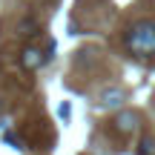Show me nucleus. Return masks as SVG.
<instances>
[{
	"instance_id": "nucleus-2",
	"label": "nucleus",
	"mask_w": 155,
	"mask_h": 155,
	"mask_svg": "<svg viewBox=\"0 0 155 155\" xmlns=\"http://www.w3.org/2000/svg\"><path fill=\"white\" fill-rule=\"evenodd\" d=\"M138 112H129V109H124V112H118L115 118H112V129H115L118 135H132L135 129H138Z\"/></svg>"
},
{
	"instance_id": "nucleus-1",
	"label": "nucleus",
	"mask_w": 155,
	"mask_h": 155,
	"mask_svg": "<svg viewBox=\"0 0 155 155\" xmlns=\"http://www.w3.org/2000/svg\"><path fill=\"white\" fill-rule=\"evenodd\" d=\"M124 49L135 58H155V20H135L124 32Z\"/></svg>"
},
{
	"instance_id": "nucleus-6",
	"label": "nucleus",
	"mask_w": 155,
	"mask_h": 155,
	"mask_svg": "<svg viewBox=\"0 0 155 155\" xmlns=\"http://www.w3.org/2000/svg\"><path fill=\"white\" fill-rule=\"evenodd\" d=\"M3 109H6V104H3V98H0V112H3Z\"/></svg>"
},
{
	"instance_id": "nucleus-3",
	"label": "nucleus",
	"mask_w": 155,
	"mask_h": 155,
	"mask_svg": "<svg viewBox=\"0 0 155 155\" xmlns=\"http://www.w3.org/2000/svg\"><path fill=\"white\" fill-rule=\"evenodd\" d=\"M46 61H49V55H43V52H40V46H26V49H23V55H20V66L26 69V72H38Z\"/></svg>"
},
{
	"instance_id": "nucleus-5",
	"label": "nucleus",
	"mask_w": 155,
	"mask_h": 155,
	"mask_svg": "<svg viewBox=\"0 0 155 155\" xmlns=\"http://www.w3.org/2000/svg\"><path fill=\"white\" fill-rule=\"evenodd\" d=\"M138 155H155V141L150 138V135H144L138 144Z\"/></svg>"
},
{
	"instance_id": "nucleus-4",
	"label": "nucleus",
	"mask_w": 155,
	"mask_h": 155,
	"mask_svg": "<svg viewBox=\"0 0 155 155\" xmlns=\"http://www.w3.org/2000/svg\"><path fill=\"white\" fill-rule=\"evenodd\" d=\"M124 101H127V92L121 86H106L101 92V106H106V109H121Z\"/></svg>"
}]
</instances>
